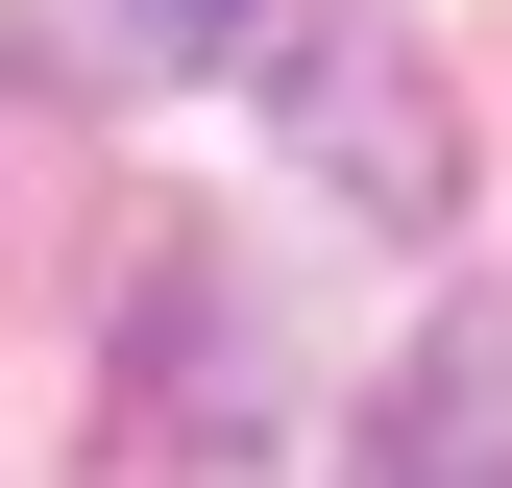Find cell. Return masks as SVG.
I'll list each match as a JSON object with an SVG mask.
<instances>
[{"label":"cell","instance_id":"cell-1","mask_svg":"<svg viewBox=\"0 0 512 488\" xmlns=\"http://www.w3.org/2000/svg\"><path fill=\"white\" fill-rule=\"evenodd\" d=\"M366 464H512V318H464V342H439L415 391L366 415Z\"/></svg>","mask_w":512,"mask_h":488},{"label":"cell","instance_id":"cell-2","mask_svg":"<svg viewBox=\"0 0 512 488\" xmlns=\"http://www.w3.org/2000/svg\"><path fill=\"white\" fill-rule=\"evenodd\" d=\"M74 25H98V74H269V0H74Z\"/></svg>","mask_w":512,"mask_h":488}]
</instances>
